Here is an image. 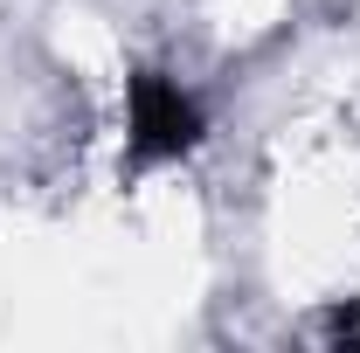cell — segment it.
I'll return each instance as SVG.
<instances>
[{
    "mask_svg": "<svg viewBox=\"0 0 360 353\" xmlns=\"http://www.w3.org/2000/svg\"><path fill=\"white\" fill-rule=\"evenodd\" d=\"M201 132V111L180 97V84L167 77H139L132 84V146L139 153H180Z\"/></svg>",
    "mask_w": 360,
    "mask_h": 353,
    "instance_id": "6da1fadb",
    "label": "cell"
}]
</instances>
